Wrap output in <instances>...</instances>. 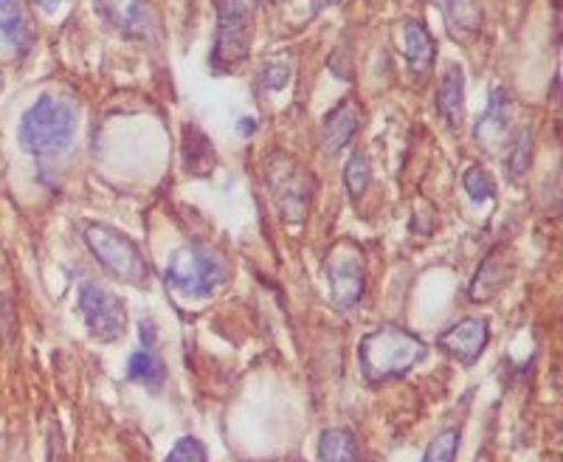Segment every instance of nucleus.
Instances as JSON below:
<instances>
[{
  "mask_svg": "<svg viewBox=\"0 0 563 462\" xmlns=\"http://www.w3.org/2000/svg\"><path fill=\"white\" fill-rule=\"evenodd\" d=\"M231 279V268L218 249L206 243H186L169 254L164 283L169 290L189 299V302H206L225 288Z\"/></svg>",
  "mask_w": 563,
  "mask_h": 462,
  "instance_id": "3",
  "label": "nucleus"
},
{
  "mask_svg": "<svg viewBox=\"0 0 563 462\" xmlns=\"http://www.w3.org/2000/svg\"><path fill=\"white\" fill-rule=\"evenodd\" d=\"M507 108H510V97H507L505 88H496L490 90V99H487V110L482 116V122L476 124L474 135L479 147L485 150H496L499 144H505V135H507Z\"/></svg>",
  "mask_w": 563,
  "mask_h": 462,
  "instance_id": "14",
  "label": "nucleus"
},
{
  "mask_svg": "<svg viewBox=\"0 0 563 462\" xmlns=\"http://www.w3.org/2000/svg\"><path fill=\"white\" fill-rule=\"evenodd\" d=\"M530 155H532V130L530 128H521L516 133V139L510 142V150H507V178L510 180H519L521 175L527 173L530 167Z\"/></svg>",
  "mask_w": 563,
  "mask_h": 462,
  "instance_id": "20",
  "label": "nucleus"
},
{
  "mask_svg": "<svg viewBox=\"0 0 563 462\" xmlns=\"http://www.w3.org/2000/svg\"><path fill=\"white\" fill-rule=\"evenodd\" d=\"M164 462H206V449L195 437H180Z\"/></svg>",
  "mask_w": 563,
  "mask_h": 462,
  "instance_id": "25",
  "label": "nucleus"
},
{
  "mask_svg": "<svg viewBox=\"0 0 563 462\" xmlns=\"http://www.w3.org/2000/svg\"><path fill=\"white\" fill-rule=\"evenodd\" d=\"M93 9L104 26L124 40H150L158 29L150 0H93Z\"/></svg>",
  "mask_w": 563,
  "mask_h": 462,
  "instance_id": "9",
  "label": "nucleus"
},
{
  "mask_svg": "<svg viewBox=\"0 0 563 462\" xmlns=\"http://www.w3.org/2000/svg\"><path fill=\"white\" fill-rule=\"evenodd\" d=\"M426 355H429V344L395 321H386L372 333H366L358 346V364L366 384H386V381L404 378Z\"/></svg>",
  "mask_w": 563,
  "mask_h": 462,
  "instance_id": "1",
  "label": "nucleus"
},
{
  "mask_svg": "<svg viewBox=\"0 0 563 462\" xmlns=\"http://www.w3.org/2000/svg\"><path fill=\"white\" fill-rule=\"evenodd\" d=\"M487 341H490V328L485 319H460L449 330H442L437 344L462 366H474L485 353Z\"/></svg>",
  "mask_w": 563,
  "mask_h": 462,
  "instance_id": "10",
  "label": "nucleus"
},
{
  "mask_svg": "<svg viewBox=\"0 0 563 462\" xmlns=\"http://www.w3.org/2000/svg\"><path fill=\"white\" fill-rule=\"evenodd\" d=\"M404 48H406V57H409L411 63V72L420 74V77L429 72L431 65H434L437 45L422 20H409V23L404 26Z\"/></svg>",
  "mask_w": 563,
  "mask_h": 462,
  "instance_id": "17",
  "label": "nucleus"
},
{
  "mask_svg": "<svg viewBox=\"0 0 563 462\" xmlns=\"http://www.w3.org/2000/svg\"><path fill=\"white\" fill-rule=\"evenodd\" d=\"M372 184V167L369 161H366L364 153H352L350 155V164L344 167V187L346 195L352 200L364 198V193L369 189Z\"/></svg>",
  "mask_w": 563,
  "mask_h": 462,
  "instance_id": "21",
  "label": "nucleus"
},
{
  "mask_svg": "<svg viewBox=\"0 0 563 462\" xmlns=\"http://www.w3.org/2000/svg\"><path fill=\"white\" fill-rule=\"evenodd\" d=\"M240 130H243V133H251V130H254V122H249V119H245V122L240 124Z\"/></svg>",
  "mask_w": 563,
  "mask_h": 462,
  "instance_id": "28",
  "label": "nucleus"
},
{
  "mask_svg": "<svg viewBox=\"0 0 563 462\" xmlns=\"http://www.w3.org/2000/svg\"><path fill=\"white\" fill-rule=\"evenodd\" d=\"M321 271H324L333 308L341 310V314H350V310L358 308L366 294V263L358 243L339 240V243L330 245Z\"/></svg>",
  "mask_w": 563,
  "mask_h": 462,
  "instance_id": "6",
  "label": "nucleus"
},
{
  "mask_svg": "<svg viewBox=\"0 0 563 462\" xmlns=\"http://www.w3.org/2000/svg\"><path fill=\"white\" fill-rule=\"evenodd\" d=\"M460 454V429H442L440 435L431 437L429 449L422 454L420 462H456Z\"/></svg>",
  "mask_w": 563,
  "mask_h": 462,
  "instance_id": "24",
  "label": "nucleus"
},
{
  "mask_svg": "<svg viewBox=\"0 0 563 462\" xmlns=\"http://www.w3.org/2000/svg\"><path fill=\"white\" fill-rule=\"evenodd\" d=\"M462 187H465V195L474 200V204H485V200L496 198V180H493V175L487 173L485 167H479V164L465 169V175H462Z\"/></svg>",
  "mask_w": 563,
  "mask_h": 462,
  "instance_id": "22",
  "label": "nucleus"
},
{
  "mask_svg": "<svg viewBox=\"0 0 563 462\" xmlns=\"http://www.w3.org/2000/svg\"><path fill=\"white\" fill-rule=\"evenodd\" d=\"M32 40L34 29L23 0H0V45L14 54H26Z\"/></svg>",
  "mask_w": 563,
  "mask_h": 462,
  "instance_id": "13",
  "label": "nucleus"
},
{
  "mask_svg": "<svg viewBox=\"0 0 563 462\" xmlns=\"http://www.w3.org/2000/svg\"><path fill=\"white\" fill-rule=\"evenodd\" d=\"M437 110H440L442 119L449 124H456L462 119V110H465V77H462V68L456 63L445 65V74H442L440 88H437Z\"/></svg>",
  "mask_w": 563,
  "mask_h": 462,
  "instance_id": "16",
  "label": "nucleus"
},
{
  "mask_svg": "<svg viewBox=\"0 0 563 462\" xmlns=\"http://www.w3.org/2000/svg\"><path fill=\"white\" fill-rule=\"evenodd\" d=\"M445 20L456 40H471L479 34L485 14L479 0H445Z\"/></svg>",
  "mask_w": 563,
  "mask_h": 462,
  "instance_id": "18",
  "label": "nucleus"
},
{
  "mask_svg": "<svg viewBox=\"0 0 563 462\" xmlns=\"http://www.w3.org/2000/svg\"><path fill=\"white\" fill-rule=\"evenodd\" d=\"M34 3H37V7L43 9V12H48V14H52V12H57L59 7H63L65 0H34Z\"/></svg>",
  "mask_w": 563,
  "mask_h": 462,
  "instance_id": "27",
  "label": "nucleus"
},
{
  "mask_svg": "<svg viewBox=\"0 0 563 462\" xmlns=\"http://www.w3.org/2000/svg\"><path fill=\"white\" fill-rule=\"evenodd\" d=\"M77 305L88 333L102 341V344H115L128 330V308H124V302L99 283L85 279L77 290Z\"/></svg>",
  "mask_w": 563,
  "mask_h": 462,
  "instance_id": "8",
  "label": "nucleus"
},
{
  "mask_svg": "<svg viewBox=\"0 0 563 462\" xmlns=\"http://www.w3.org/2000/svg\"><path fill=\"white\" fill-rule=\"evenodd\" d=\"M288 82H290V65L288 63H282V59H276V63L265 65V72H263V85H265V88L282 90Z\"/></svg>",
  "mask_w": 563,
  "mask_h": 462,
  "instance_id": "26",
  "label": "nucleus"
},
{
  "mask_svg": "<svg viewBox=\"0 0 563 462\" xmlns=\"http://www.w3.org/2000/svg\"><path fill=\"white\" fill-rule=\"evenodd\" d=\"M361 128V110L352 99H341L330 113L324 116V128H321V153L335 155L350 144V139Z\"/></svg>",
  "mask_w": 563,
  "mask_h": 462,
  "instance_id": "12",
  "label": "nucleus"
},
{
  "mask_svg": "<svg viewBox=\"0 0 563 462\" xmlns=\"http://www.w3.org/2000/svg\"><path fill=\"white\" fill-rule=\"evenodd\" d=\"M128 378L141 386H147V389L155 392V395H158V392L164 389V384H167V366H164L161 355L155 353L153 324H150V321L141 324V346L130 355Z\"/></svg>",
  "mask_w": 563,
  "mask_h": 462,
  "instance_id": "11",
  "label": "nucleus"
},
{
  "mask_svg": "<svg viewBox=\"0 0 563 462\" xmlns=\"http://www.w3.org/2000/svg\"><path fill=\"white\" fill-rule=\"evenodd\" d=\"M218 3V37L211 52V68L231 74L249 59L251 52V12L245 0H214Z\"/></svg>",
  "mask_w": 563,
  "mask_h": 462,
  "instance_id": "7",
  "label": "nucleus"
},
{
  "mask_svg": "<svg viewBox=\"0 0 563 462\" xmlns=\"http://www.w3.org/2000/svg\"><path fill=\"white\" fill-rule=\"evenodd\" d=\"M214 155V150H211V144H209V139H206L203 133H200L198 128H186V144H184V158H186V169H189V173H198V175H203V173H209V164H206L203 158H200V155Z\"/></svg>",
  "mask_w": 563,
  "mask_h": 462,
  "instance_id": "23",
  "label": "nucleus"
},
{
  "mask_svg": "<svg viewBox=\"0 0 563 462\" xmlns=\"http://www.w3.org/2000/svg\"><path fill=\"white\" fill-rule=\"evenodd\" d=\"M265 184L274 198L279 218L288 223H301L308 218L310 200L316 193V180L310 169H305L294 155L274 153L265 167Z\"/></svg>",
  "mask_w": 563,
  "mask_h": 462,
  "instance_id": "5",
  "label": "nucleus"
},
{
  "mask_svg": "<svg viewBox=\"0 0 563 462\" xmlns=\"http://www.w3.org/2000/svg\"><path fill=\"white\" fill-rule=\"evenodd\" d=\"M79 130V108L74 99L43 94L20 119V147L37 158H54L70 150Z\"/></svg>",
  "mask_w": 563,
  "mask_h": 462,
  "instance_id": "2",
  "label": "nucleus"
},
{
  "mask_svg": "<svg viewBox=\"0 0 563 462\" xmlns=\"http://www.w3.org/2000/svg\"><path fill=\"white\" fill-rule=\"evenodd\" d=\"M512 265H507V251H490L485 263L479 265L474 276V285H471V299L474 302H490V296L499 294L507 283H510Z\"/></svg>",
  "mask_w": 563,
  "mask_h": 462,
  "instance_id": "15",
  "label": "nucleus"
},
{
  "mask_svg": "<svg viewBox=\"0 0 563 462\" xmlns=\"http://www.w3.org/2000/svg\"><path fill=\"white\" fill-rule=\"evenodd\" d=\"M85 243H88L90 254L97 257V263L115 276L119 283H128L133 288H144L150 285V263L141 254L133 238H128L124 231L113 229L108 223H85L82 231Z\"/></svg>",
  "mask_w": 563,
  "mask_h": 462,
  "instance_id": "4",
  "label": "nucleus"
},
{
  "mask_svg": "<svg viewBox=\"0 0 563 462\" xmlns=\"http://www.w3.org/2000/svg\"><path fill=\"white\" fill-rule=\"evenodd\" d=\"M319 462H361L350 429H327L319 437Z\"/></svg>",
  "mask_w": 563,
  "mask_h": 462,
  "instance_id": "19",
  "label": "nucleus"
}]
</instances>
